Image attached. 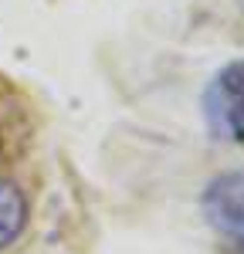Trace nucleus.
<instances>
[{
    "label": "nucleus",
    "instance_id": "nucleus-3",
    "mask_svg": "<svg viewBox=\"0 0 244 254\" xmlns=\"http://www.w3.org/2000/svg\"><path fill=\"white\" fill-rule=\"evenodd\" d=\"M27 217H31L27 193L20 190L14 180L0 176V248H10L27 231Z\"/></svg>",
    "mask_w": 244,
    "mask_h": 254
},
{
    "label": "nucleus",
    "instance_id": "nucleus-1",
    "mask_svg": "<svg viewBox=\"0 0 244 254\" xmlns=\"http://www.w3.org/2000/svg\"><path fill=\"white\" fill-rule=\"evenodd\" d=\"M203 119L214 139L244 146V58L224 64L203 88Z\"/></svg>",
    "mask_w": 244,
    "mask_h": 254
},
{
    "label": "nucleus",
    "instance_id": "nucleus-2",
    "mask_svg": "<svg viewBox=\"0 0 244 254\" xmlns=\"http://www.w3.org/2000/svg\"><path fill=\"white\" fill-rule=\"evenodd\" d=\"M203 217L217 234L244 244V173H221L207 183Z\"/></svg>",
    "mask_w": 244,
    "mask_h": 254
}]
</instances>
